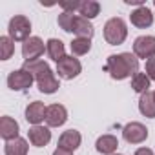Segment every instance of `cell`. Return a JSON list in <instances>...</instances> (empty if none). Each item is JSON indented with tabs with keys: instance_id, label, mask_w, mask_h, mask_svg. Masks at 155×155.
<instances>
[{
	"instance_id": "cell-1",
	"label": "cell",
	"mask_w": 155,
	"mask_h": 155,
	"mask_svg": "<svg viewBox=\"0 0 155 155\" xmlns=\"http://www.w3.org/2000/svg\"><path fill=\"white\" fill-rule=\"evenodd\" d=\"M104 69L111 75V79L124 81L128 77H133L135 73H139V58L131 53L110 55Z\"/></svg>"
},
{
	"instance_id": "cell-2",
	"label": "cell",
	"mask_w": 155,
	"mask_h": 155,
	"mask_svg": "<svg viewBox=\"0 0 155 155\" xmlns=\"http://www.w3.org/2000/svg\"><path fill=\"white\" fill-rule=\"evenodd\" d=\"M24 69H28L29 73H33L35 81H37V86H38V90L42 93L51 95V93H55L60 88L58 79L53 75V71H51V68H49L48 62H44V60L24 62Z\"/></svg>"
},
{
	"instance_id": "cell-3",
	"label": "cell",
	"mask_w": 155,
	"mask_h": 155,
	"mask_svg": "<svg viewBox=\"0 0 155 155\" xmlns=\"http://www.w3.org/2000/svg\"><path fill=\"white\" fill-rule=\"evenodd\" d=\"M128 37L126 22L120 17H113L104 24V38L110 46H120Z\"/></svg>"
},
{
	"instance_id": "cell-4",
	"label": "cell",
	"mask_w": 155,
	"mask_h": 155,
	"mask_svg": "<svg viewBox=\"0 0 155 155\" xmlns=\"http://www.w3.org/2000/svg\"><path fill=\"white\" fill-rule=\"evenodd\" d=\"M8 33L13 38V42H26L29 38V35H31V22H29V18L24 17V15H15L9 20Z\"/></svg>"
},
{
	"instance_id": "cell-5",
	"label": "cell",
	"mask_w": 155,
	"mask_h": 155,
	"mask_svg": "<svg viewBox=\"0 0 155 155\" xmlns=\"http://www.w3.org/2000/svg\"><path fill=\"white\" fill-rule=\"evenodd\" d=\"M81 71H82V66H81L79 58H75L73 55H66L64 58H60L57 62V73L64 81H71L75 77H79Z\"/></svg>"
},
{
	"instance_id": "cell-6",
	"label": "cell",
	"mask_w": 155,
	"mask_h": 155,
	"mask_svg": "<svg viewBox=\"0 0 155 155\" xmlns=\"http://www.w3.org/2000/svg\"><path fill=\"white\" fill-rule=\"evenodd\" d=\"M35 81L33 73H29L28 69H17V71H11L9 77H8V88L13 90V91H24L28 88H31Z\"/></svg>"
},
{
	"instance_id": "cell-7",
	"label": "cell",
	"mask_w": 155,
	"mask_h": 155,
	"mask_svg": "<svg viewBox=\"0 0 155 155\" xmlns=\"http://www.w3.org/2000/svg\"><path fill=\"white\" fill-rule=\"evenodd\" d=\"M133 55L137 58H155V37L151 35H142L135 38L133 42Z\"/></svg>"
},
{
	"instance_id": "cell-8",
	"label": "cell",
	"mask_w": 155,
	"mask_h": 155,
	"mask_svg": "<svg viewBox=\"0 0 155 155\" xmlns=\"http://www.w3.org/2000/svg\"><path fill=\"white\" fill-rule=\"evenodd\" d=\"M46 46H44V40L38 38V37H29L24 44H22V57L26 62H35L42 57Z\"/></svg>"
},
{
	"instance_id": "cell-9",
	"label": "cell",
	"mask_w": 155,
	"mask_h": 155,
	"mask_svg": "<svg viewBox=\"0 0 155 155\" xmlns=\"http://www.w3.org/2000/svg\"><path fill=\"white\" fill-rule=\"evenodd\" d=\"M122 137L128 144H140L148 139V128L140 122H130L122 128Z\"/></svg>"
},
{
	"instance_id": "cell-10",
	"label": "cell",
	"mask_w": 155,
	"mask_h": 155,
	"mask_svg": "<svg viewBox=\"0 0 155 155\" xmlns=\"http://www.w3.org/2000/svg\"><path fill=\"white\" fill-rule=\"evenodd\" d=\"M68 120V111L62 104H51L46 111V124L49 128H58Z\"/></svg>"
},
{
	"instance_id": "cell-11",
	"label": "cell",
	"mask_w": 155,
	"mask_h": 155,
	"mask_svg": "<svg viewBox=\"0 0 155 155\" xmlns=\"http://www.w3.org/2000/svg\"><path fill=\"white\" fill-rule=\"evenodd\" d=\"M46 111H48V108L44 106V102L33 101L26 108V120L29 124H33V126H40V122L46 120Z\"/></svg>"
},
{
	"instance_id": "cell-12",
	"label": "cell",
	"mask_w": 155,
	"mask_h": 155,
	"mask_svg": "<svg viewBox=\"0 0 155 155\" xmlns=\"http://www.w3.org/2000/svg\"><path fill=\"white\" fill-rule=\"evenodd\" d=\"M130 20H131V26H135L139 29H146L153 24V15L146 6H142V8H137L135 11H131Z\"/></svg>"
},
{
	"instance_id": "cell-13",
	"label": "cell",
	"mask_w": 155,
	"mask_h": 155,
	"mask_svg": "<svg viewBox=\"0 0 155 155\" xmlns=\"http://www.w3.org/2000/svg\"><path fill=\"white\" fill-rule=\"evenodd\" d=\"M28 139H29V142H31L33 146L42 148V146H46V144L51 140V131H49V128H46V126H33V128H29V131H28Z\"/></svg>"
},
{
	"instance_id": "cell-14",
	"label": "cell",
	"mask_w": 155,
	"mask_h": 155,
	"mask_svg": "<svg viewBox=\"0 0 155 155\" xmlns=\"http://www.w3.org/2000/svg\"><path fill=\"white\" fill-rule=\"evenodd\" d=\"M18 122L8 115H4L2 119H0V137H2L6 142L8 140H13V139H18Z\"/></svg>"
},
{
	"instance_id": "cell-15",
	"label": "cell",
	"mask_w": 155,
	"mask_h": 155,
	"mask_svg": "<svg viewBox=\"0 0 155 155\" xmlns=\"http://www.w3.org/2000/svg\"><path fill=\"white\" fill-rule=\"evenodd\" d=\"M81 142H82V137L77 130H68L58 137V148L68 150V151H75L81 146Z\"/></svg>"
},
{
	"instance_id": "cell-16",
	"label": "cell",
	"mask_w": 155,
	"mask_h": 155,
	"mask_svg": "<svg viewBox=\"0 0 155 155\" xmlns=\"http://www.w3.org/2000/svg\"><path fill=\"white\" fill-rule=\"evenodd\" d=\"M95 148L102 155H115V151L119 148V139L115 135H102V137L97 139Z\"/></svg>"
},
{
	"instance_id": "cell-17",
	"label": "cell",
	"mask_w": 155,
	"mask_h": 155,
	"mask_svg": "<svg viewBox=\"0 0 155 155\" xmlns=\"http://www.w3.org/2000/svg\"><path fill=\"white\" fill-rule=\"evenodd\" d=\"M73 33L77 35V38H90L91 40L95 29H93V26H91V22L88 18L77 17L75 18V26H73Z\"/></svg>"
},
{
	"instance_id": "cell-18",
	"label": "cell",
	"mask_w": 155,
	"mask_h": 155,
	"mask_svg": "<svg viewBox=\"0 0 155 155\" xmlns=\"http://www.w3.org/2000/svg\"><path fill=\"white\" fill-rule=\"evenodd\" d=\"M139 111L148 117V119H155V101H153V93L146 91L140 95L139 99Z\"/></svg>"
},
{
	"instance_id": "cell-19",
	"label": "cell",
	"mask_w": 155,
	"mask_h": 155,
	"mask_svg": "<svg viewBox=\"0 0 155 155\" xmlns=\"http://www.w3.org/2000/svg\"><path fill=\"white\" fill-rule=\"evenodd\" d=\"M46 51H48V57L51 60H55V62H58L60 58L66 57V53H64L66 51L64 49V42L58 40V38H49L46 42Z\"/></svg>"
},
{
	"instance_id": "cell-20",
	"label": "cell",
	"mask_w": 155,
	"mask_h": 155,
	"mask_svg": "<svg viewBox=\"0 0 155 155\" xmlns=\"http://www.w3.org/2000/svg\"><path fill=\"white\" fill-rule=\"evenodd\" d=\"M28 140L24 139H13V140H8L6 146H4V153L6 155H28Z\"/></svg>"
},
{
	"instance_id": "cell-21",
	"label": "cell",
	"mask_w": 155,
	"mask_h": 155,
	"mask_svg": "<svg viewBox=\"0 0 155 155\" xmlns=\"http://www.w3.org/2000/svg\"><path fill=\"white\" fill-rule=\"evenodd\" d=\"M79 13H81V17L91 20V18H95V17L101 13V4L95 2V0H86V2H81Z\"/></svg>"
},
{
	"instance_id": "cell-22",
	"label": "cell",
	"mask_w": 155,
	"mask_h": 155,
	"mask_svg": "<svg viewBox=\"0 0 155 155\" xmlns=\"http://www.w3.org/2000/svg\"><path fill=\"white\" fill-rule=\"evenodd\" d=\"M131 88H133V91H137L140 95L146 93L150 88V77L146 73H135L131 77Z\"/></svg>"
},
{
	"instance_id": "cell-23",
	"label": "cell",
	"mask_w": 155,
	"mask_h": 155,
	"mask_svg": "<svg viewBox=\"0 0 155 155\" xmlns=\"http://www.w3.org/2000/svg\"><path fill=\"white\" fill-rule=\"evenodd\" d=\"M69 48H71V53H73V55L81 57V55L90 53V49H91V40H90V38H73L71 44H69Z\"/></svg>"
},
{
	"instance_id": "cell-24",
	"label": "cell",
	"mask_w": 155,
	"mask_h": 155,
	"mask_svg": "<svg viewBox=\"0 0 155 155\" xmlns=\"http://www.w3.org/2000/svg\"><path fill=\"white\" fill-rule=\"evenodd\" d=\"M15 53V42L13 38L8 35V37H0V57L2 60H9Z\"/></svg>"
},
{
	"instance_id": "cell-25",
	"label": "cell",
	"mask_w": 155,
	"mask_h": 155,
	"mask_svg": "<svg viewBox=\"0 0 155 155\" xmlns=\"http://www.w3.org/2000/svg\"><path fill=\"white\" fill-rule=\"evenodd\" d=\"M75 18H77V15H73V13H66V11H62L60 15H58V26L66 31V33H73V26H75Z\"/></svg>"
},
{
	"instance_id": "cell-26",
	"label": "cell",
	"mask_w": 155,
	"mask_h": 155,
	"mask_svg": "<svg viewBox=\"0 0 155 155\" xmlns=\"http://www.w3.org/2000/svg\"><path fill=\"white\" fill-rule=\"evenodd\" d=\"M58 6H60L66 13H73V11H79L81 2H77V0H73V2H58Z\"/></svg>"
},
{
	"instance_id": "cell-27",
	"label": "cell",
	"mask_w": 155,
	"mask_h": 155,
	"mask_svg": "<svg viewBox=\"0 0 155 155\" xmlns=\"http://www.w3.org/2000/svg\"><path fill=\"white\" fill-rule=\"evenodd\" d=\"M146 75L150 77V81H155V58L146 60Z\"/></svg>"
},
{
	"instance_id": "cell-28",
	"label": "cell",
	"mask_w": 155,
	"mask_h": 155,
	"mask_svg": "<svg viewBox=\"0 0 155 155\" xmlns=\"http://www.w3.org/2000/svg\"><path fill=\"white\" fill-rule=\"evenodd\" d=\"M135 155H153V151H151L150 148H139V150L135 151Z\"/></svg>"
},
{
	"instance_id": "cell-29",
	"label": "cell",
	"mask_w": 155,
	"mask_h": 155,
	"mask_svg": "<svg viewBox=\"0 0 155 155\" xmlns=\"http://www.w3.org/2000/svg\"><path fill=\"white\" fill-rule=\"evenodd\" d=\"M124 2H126L128 6H131V4H133V6H139V8L144 6V0H124Z\"/></svg>"
},
{
	"instance_id": "cell-30",
	"label": "cell",
	"mask_w": 155,
	"mask_h": 155,
	"mask_svg": "<svg viewBox=\"0 0 155 155\" xmlns=\"http://www.w3.org/2000/svg\"><path fill=\"white\" fill-rule=\"evenodd\" d=\"M53 155H73V151H68V150H62V148H57L53 151Z\"/></svg>"
},
{
	"instance_id": "cell-31",
	"label": "cell",
	"mask_w": 155,
	"mask_h": 155,
	"mask_svg": "<svg viewBox=\"0 0 155 155\" xmlns=\"http://www.w3.org/2000/svg\"><path fill=\"white\" fill-rule=\"evenodd\" d=\"M153 101H155V91H153Z\"/></svg>"
},
{
	"instance_id": "cell-32",
	"label": "cell",
	"mask_w": 155,
	"mask_h": 155,
	"mask_svg": "<svg viewBox=\"0 0 155 155\" xmlns=\"http://www.w3.org/2000/svg\"><path fill=\"white\" fill-rule=\"evenodd\" d=\"M115 155H122V153H115Z\"/></svg>"
},
{
	"instance_id": "cell-33",
	"label": "cell",
	"mask_w": 155,
	"mask_h": 155,
	"mask_svg": "<svg viewBox=\"0 0 155 155\" xmlns=\"http://www.w3.org/2000/svg\"><path fill=\"white\" fill-rule=\"evenodd\" d=\"M153 6H155V2H153Z\"/></svg>"
}]
</instances>
